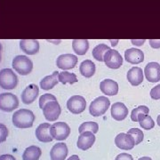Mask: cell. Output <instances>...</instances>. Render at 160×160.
Listing matches in <instances>:
<instances>
[{"label":"cell","mask_w":160,"mask_h":160,"mask_svg":"<svg viewBox=\"0 0 160 160\" xmlns=\"http://www.w3.org/2000/svg\"><path fill=\"white\" fill-rule=\"evenodd\" d=\"M34 121V113L29 109H19L12 115V124L17 128H30L33 126Z\"/></svg>","instance_id":"cell-1"},{"label":"cell","mask_w":160,"mask_h":160,"mask_svg":"<svg viewBox=\"0 0 160 160\" xmlns=\"http://www.w3.org/2000/svg\"><path fill=\"white\" fill-rule=\"evenodd\" d=\"M12 66L14 70L22 76L29 75L33 69L32 61L26 55H17L12 59Z\"/></svg>","instance_id":"cell-2"},{"label":"cell","mask_w":160,"mask_h":160,"mask_svg":"<svg viewBox=\"0 0 160 160\" xmlns=\"http://www.w3.org/2000/svg\"><path fill=\"white\" fill-rule=\"evenodd\" d=\"M110 101L106 96H99L90 104L89 112L92 117H100L104 115L109 108Z\"/></svg>","instance_id":"cell-3"},{"label":"cell","mask_w":160,"mask_h":160,"mask_svg":"<svg viewBox=\"0 0 160 160\" xmlns=\"http://www.w3.org/2000/svg\"><path fill=\"white\" fill-rule=\"evenodd\" d=\"M18 85V78L11 69L0 70V87L5 90H12Z\"/></svg>","instance_id":"cell-4"},{"label":"cell","mask_w":160,"mask_h":160,"mask_svg":"<svg viewBox=\"0 0 160 160\" xmlns=\"http://www.w3.org/2000/svg\"><path fill=\"white\" fill-rule=\"evenodd\" d=\"M70 128L68 124L64 122H57L50 127V134L52 139L56 141H64L69 137Z\"/></svg>","instance_id":"cell-5"},{"label":"cell","mask_w":160,"mask_h":160,"mask_svg":"<svg viewBox=\"0 0 160 160\" xmlns=\"http://www.w3.org/2000/svg\"><path fill=\"white\" fill-rule=\"evenodd\" d=\"M19 106V100L16 95L11 92L0 94V109L5 112H11Z\"/></svg>","instance_id":"cell-6"},{"label":"cell","mask_w":160,"mask_h":160,"mask_svg":"<svg viewBox=\"0 0 160 160\" xmlns=\"http://www.w3.org/2000/svg\"><path fill=\"white\" fill-rule=\"evenodd\" d=\"M103 62L109 69H119L123 64V58L118 52L114 49H109L103 55Z\"/></svg>","instance_id":"cell-7"},{"label":"cell","mask_w":160,"mask_h":160,"mask_svg":"<svg viewBox=\"0 0 160 160\" xmlns=\"http://www.w3.org/2000/svg\"><path fill=\"white\" fill-rule=\"evenodd\" d=\"M42 110H43L46 119L50 122L56 121L62 112L61 106L57 101H52V102H47Z\"/></svg>","instance_id":"cell-8"},{"label":"cell","mask_w":160,"mask_h":160,"mask_svg":"<svg viewBox=\"0 0 160 160\" xmlns=\"http://www.w3.org/2000/svg\"><path fill=\"white\" fill-rule=\"evenodd\" d=\"M86 107V99L80 95H73L67 102V108L73 114L82 113Z\"/></svg>","instance_id":"cell-9"},{"label":"cell","mask_w":160,"mask_h":160,"mask_svg":"<svg viewBox=\"0 0 160 160\" xmlns=\"http://www.w3.org/2000/svg\"><path fill=\"white\" fill-rule=\"evenodd\" d=\"M78 59L77 55L71 54V53H66L62 54L57 58L56 60V65L59 69L66 70V69H74L75 66L77 65Z\"/></svg>","instance_id":"cell-10"},{"label":"cell","mask_w":160,"mask_h":160,"mask_svg":"<svg viewBox=\"0 0 160 160\" xmlns=\"http://www.w3.org/2000/svg\"><path fill=\"white\" fill-rule=\"evenodd\" d=\"M115 144L118 148L123 150H130L135 146L134 139L131 134L121 132L115 138Z\"/></svg>","instance_id":"cell-11"},{"label":"cell","mask_w":160,"mask_h":160,"mask_svg":"<svg viewBox=\"0 0 160 160\" xmlns=\"http://www.w3.org/2000/svg\"><path fill=\"white\" fill-rule=\"evenodd\" d=\"M144 74L147 80L150 83H157L160 81V64L158 62L148 63L144 69Z\"/></svg>","instance_id":"cell-12"},{"label":"cell","mask_w":160,"mask_h":160,"mask_svg":"<svg viewBox=\"0 0 160 160\" xmlns=\"http://www.w3.org/2000/svg\"><path fill=\"white\" fill-rule=\"evenodd\" d=\"M94 142H95L94 133H92V132L86 131L80 133L78 142H77V146L81 150H87L92 147Z\"/></svg>","instance_id":"cell-13"},{"label":"cell","mask_w":160,"mask_h":160,"mask_svg":"<svg viewBox=\"0 0 160 160\" xmlns=\"http://www.w3.org/2000/svg\"><path fill=\"white\" fill-rule=\"evenodd\" d=\"M39 89L38 86L35 84H31L28 86L22 92V102L24 104H31L36 101L37 97L38 96Z\"/></svg>","instance_id":"cell-14"},{"label":"cell","mask_w":160,"mask_h":160,"mask_svg":"<svg viewBox=\"0 0 160 160\" xmlns=\"http://www.w3.org/2000/svg\"><path fill=\"white\" fill-rule=\"evenodd\" d=\"M68 147L65 143H56L50 151L51 160H64L68 156Z\"/></svg>","instance_id":"cell-15"},{"label":"cell","mask_w":160,"mask_h":160,"mask_svg":"<svg viewBox=\"0 0 160 160\" xmlns=\"http://www.w3.org/2000/svg\"><path fill=\"white\" fill-rule=\"evenodd\" d=\"M20 48L26 54L34 55L39 51V43L36 39H22L20 41Z\"/></svg>","instance_id":"cell-16"},{"label":"cell","mask_w":160,"mask_h":160,"mask_svg":"<svg viewBox=\"0 0 160 160\" xmlns=\"http://www.w3.org/2000/svg\"><path fill=\"white\" fill-rule=\"evenodd\" d=\"M50 124L43 123L36 129V137L41 142H51L53 140L50 134Z\"/></svg>","instance_id":"cell-17"},{"label":"cell","mask_w":160,"mask_h":160,"mask_svg":"<svg viewBox=\"0 0 160 160\" xmlns=\"http://www.w3.org/2000/svg\"><path fill=\"white\" fill-rule=\"evenodd\" d=\"M100 89L103 94L113 96L118 92V84L112 79H104L100 83Z\"/></svg>","instance_id":"cell-18"},{"label":"cell","mask_w":160,"mask_h":160,"mask_svg":"<svg viewBox=\"0 0 160 160\" xmlns=\"http://www.w3.org/2000/svg\"><path fill=\"white\" fill-rule=\"evenodd\" d=\"M126 78L132 86L141 85L143 81L142 69L139 67H132L128 70L126 74Z\"/></svg>","instance_id":"cell-19"},{"label":"cell","mask_w":160,"mask_h":160,"mask_svg":"<svg viewBox=\"0 0 160 160\" xmlns=\"http://www.w3.org/2000/svg\"><path fill=\"white\" fill-rule=\"evenodd\" d=\"M125 59L131 64H139L144 61V53L140 49L129 48L125 52Z\"/></svg>","instance_id":"cell-20"},{"label":"cell","mask_w":160,"mask_h":160,"mask_svg":"<svg viewBox=\"0 0 160 160\" xmlns=\"http://www.w3.org/2000/svg\"><path fill=\"white\" fill-rule=\"evenodd\" d=\"M128 116V109L123 102H115L111 106V117L117 121H122Z\"/></svg>","instance_id":"cell-21"},{"label":"cell","mask_w":160,"mask_h":160,"mask_svg":"<svg viewBox=\"0 0 160 160\" xmlns=\"http://www.w3.org/2000/svg\"><path fill=\"white\" fill-rule=\"evenodd\" d=\"M58 75H59V72L58 71H54L50 76L45 77L43 79L40 81V87L43 90H50V89H52L59 83Z\"/></svg>","instance_id":"cell-22"},{"label":"cell","mask_w":160,"mask_h":160,"mask_svg":"<svg viewBox=\"0 0 160 160\" xmlns=\"http://www.w3.org/2000/svg\"><path fill=\"white\" fill-rule=\"evenodd\" d=\"M79 72L85 78H91L95 73V64L91 60H86L82 62L79 66Z\"/></svg>","instance_id":"cell-23"},{"label":"cell","mask_w":160,"mask_h":160,"mask_svg":"<svg viewBox=\"0 0 160 160\" xmlns=\"http://www.w3.org/2000/svg\"><path fill=\"white\" fill-rule=\"evenodd\" d=\"M72 49L78 55L86 54L89 49V42L86 39H75L72 41Z\"/></svg>","instance_id":"cell-24"},{"label":"cell","mask_w":160,"mask_h":160,"mask_svg":"<svg viewBox=\"0 0 160 160\" xmlns=\"http://www.w3.org/2000/svg\"><path fill=\"white\" fill-rule=\"evenodd\" d=\"M42 155L41 149L38 146H29L24 150L22 160H38Z\"/></svg>","instance_id":"cell-25"},{"label":"cell","mask_w":160,"mask_h":160,"mask_svg":"<svg viewBox=\"0 0 160 160\" xmlns=\"http://www.w3.org/2000/svg\"><path fill=\"white\" fill-rule=\"evenodd\" d=\"M138 122L144 130H150L155 126L154 120L148 114H140L138 116Z\"/></svg>","instance_id":"cell-26"},{"label":"cell","mask_w":160,"mask_h":160,"mask_svg":"<svg viewBox=\"0 0 160 160\" xmlns=\"http://www.w3.org/2000/svg\"><path fill=\"white\" fill-rule=\"evenodd\" d=\"M58 80L59 82L62 83L63 85L69 83V84H74L77 83L78 80L77 76L74 73H70L69 71H62V72H59L58 75Z\"/></svg>","instance_id":"cell-27"},{"label":"cell","mask_w":160,"mask_h":160,"mask_svg":"<svg viewBox=\"0 0 160 160\" xmlns=\"http://www.w3.org/2000/svg\"><path fill=\"white\" fill-rule=\"evenodd\" d=\"M109 49H110V47L107 46V45H105V44L97 45L92 49V57L98 62H103V55Z\"/></svg>","instance_id":"cell-28"},{"label":"cell","mask_w":160,"mask_h":160,"mask_svg":"<svg viewBox=\"0 0 160 160\" xmlns=\"http://www.w3.org/2000/svg\"><path fill=\"white\" fill-rule=\"evenodd\" d=\"M99 130V126H98L97 123L95 122H92V121H89V122H85L83 124H81L78 128V132L79 133H82L84 132H92V133H96Z\"/></svg>","instance_id":"cell-29"},{"label":"cell","mask_w":160,"mask_h":160,"mask_svg":"<svg viewBox=\"0 0 160 160\" xmlns=\"http://www.w3.org/2000/svg\"><path fill=\"white\" fill-rule=\"evenodd\" d=\"M149 109L145 105H141L132 110L131 119L133 122H138V116L140 114H149Z\"/></svg>","instance_id":"cell-30"},{"label":"cell","mask_w":160,"mask_h":160,"mask_svg":"<svg viewBox=\"0 0 160 160\" xmlns=\"http://www.w3.org/2000/svg\"><path fill=\"white\" fill-rule=\"evenodd\" d=\"M128 134H131L132 138L134 139V143L135 145H138L142 142L143 141V138H144V134L142 130H140L139 128H131L128 132Z\"/></svg>","instance_id":"cell-31"},{"label":"cell","mask_w":160,"mask_h":160,"mask_svg":"<svg viewBox=\"0 0 160 160\" xmlns=\"http://www.w3.org/2000/svg\"><path fill=\"white\" fill-rule=\"evenodd\" d=\"M52 101H57L56 97L54 95H52L51 93H45L43 94L42 96H40L39 98V107L40 109H43L46 103L49 102H52Z\"/></svg>","instance_id":"cell-32"},{"label":"cell","mask_w":160,"mask_h":160,"mask_svg":"<svg viewBox=\"0 0 160 160\" xmlns=\"http://www.w3.org/2000/svg\"><path fill=\"white\" fill-rule=\"evenodd\" d=\"M8 136V129L4 124L0 123V143L6 142Z\"/></svg>","instance_id":"cell-33"},{"label":"cell","mask_w":160,"mask_h":160,"mask_svg":"<svg viewBox=\"0 0 160 160\" xmlns=\"http://www.w3.org/2000/svg\"><path fill=\"white\" fill-rule=\"evenodd\" d=\"M150 97L153 100H160V84L151 89Z\"/></svg>","instance_id":"cell-34"},{"label":"cell","mask_w":160,"mask_h":160,"mask_svg":"<svg viewBox=\"0 0 160 160\" xmlns=\"http://www.w3.org/2000/svg\"><path fill=\"white\" fill-rule=\"evenodd\" d=\"M115 160H133L132 157L128 153H121L116 157Z\"/></svg>","instance_id":"cell-35"},{"label":"cell","mask_w":160,"mask_h":160,"mask_svg":"<svg viewBox=\"0 0 160 160\" xmlns=\"http://www.w3.org/2000/svg\"><path fill=\"white\" fill-rule=\"evenodd\" d=\"M149 45L154 49L160 48V39H149Z\"/></svg>","instance_id":"cell-36"},{"label":"cell","mask_w":160,"mask_h":160,"mask_svg":"<svg viewBox=\"0 0 160 160\" xmlns=\"http://www.w3.org/2000/svg\"><path fill=\"white\" fill-rule=\"evenodd\" d=\"M0 160H16V158L12 155L5 154L0 156Z\"/></svg>","instance_id":"cell-37"},{"label":"cell","mask_w":160,"mask_h":160,"mask_svg":"<svg viewBox=\"0 0 160 160\" xmlns=\"http://www.w3.org/2000/svg\"><path fill=\"white\" fill-rule=\"evenodd\" d=\"M145 39H142V40H132V43L133 44V45H135V46H142L143 44L145 43Z\"/></svg>","instance_id":"cell-38"},{"label":"cell","mask_w":160,"mask_h":160,"mask_svg":"<svg viewBox=\"0 0 160 160\" xmlns=\"http://www.w3.org/2000/svg\"><path fill=\"white\" fill-rule=\"evenodd\" d=\"M67 160H81V159H80L78 156H77V155H72V156H70Z\"/></svg>","instance_id":"cell-39"},{"label":"cell","mask_w":160,"mask_h":160,"mask_svg":"<svg viewBox=\"0 0 160 160\" xmlns=\"http://www.w3.org/2000/svg\"><path fill=\"white\" fill-rule=\"evenodd\" d=\"M138 160H152L149 157H142V158H139Z\"/></svg>","instance_id":"cell-40"},{"label":"cell","mask_w":160,"mask_h":160,"mask_svg":"<svg viewBox=\"0 0 160 160\" xmlns=\"http://www.w3.org/2000/svg\"><path fill=\"white\" fill-rule=\"evenodd\" d=\"M157 124L160 126V115L158 116V118H157Z\"/></svg>","instance_id":"cell-41"},{"label":"cell","mask_w":160,"mask_h":160,"mask_svg":"<svg viewBox=\"0 0 160 160\" xmlns=\"http://www.w3.org/2000/svg\"><path fill=\"white\" fill-rule=\"evenodd\" d=\"M1 50H2V46H1V44H0V62H1Z\"/></svg>","instance_id":"cell-42"}]
</instances>
